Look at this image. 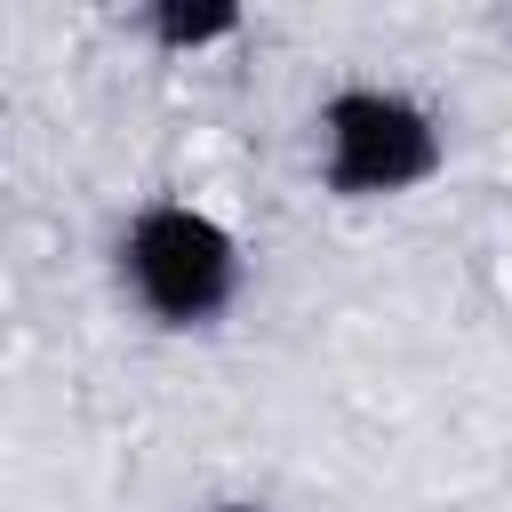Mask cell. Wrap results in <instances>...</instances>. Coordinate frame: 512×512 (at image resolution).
<instances>
[{"label":"cell","instance_id":"1","mask_svg":"<svg viewBox=\"0 0 512 512\" xmlns=\"http://www.w3.org/2000/svg\"><path fill=\"white\" fill-rule=\"evenodd\" d=\"M120 288H128V304H136L152 328L200 336V328H216V320L240 304V288H248V248H240V232H232L216 208L168 192V200H144V208L120 224Z\"/></svg>","mask_w":512,"mask_h":512},{"label":"cell","instance_id":"2","mask_svg":"<svg viewBox=\"0 0 512 512\" xmlns=\"http://www.w3.org/2000/svg\"><path fill=\"white\" fill-rule=\"evenodd\" d=\"M320 128V192L336 200H408L440 176L448 160V128L416 88L392 80H344L320 96L312 112Z\"/></svg>","mask_w":512,"mask_h":512},{"label":"cell","instance_id":"3","mask_svg":"<svg viewBox=\"0 0 512 512\" xmlns=\"http://www.w3.org/2000/svg\"><path fill=\"white\" fill-rule=\"evenodd\" d=\"M136 32H144L160 56H208V48L240 40L248 16H240L232 0H152V8L136 16Z\"/></svg>","mask_w":512,"mask_h":512},{"label":"cell","instance_id":"4","mask_svg":"<svg viewBox=\"0 0 512 512\" xmlns=\"http://www.w3.org/2000/svg\"><path fill=\"white\" fill-rule=\"evenodd\" d=\"M200 512H264V504H200Z\"/></svg>","mask_w":512,"mask_h":512}]
</instances>
